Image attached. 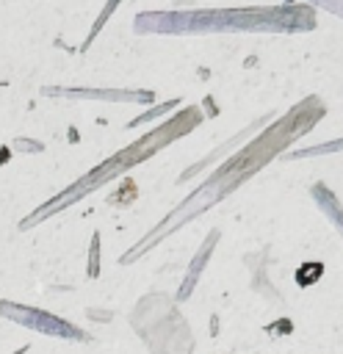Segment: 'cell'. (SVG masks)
Returning <instances> with one entry per match:
<instances>
[{"label": "cell", "mask_w": 343, "mask_h": 354, "mask_svg": "<svg viewBox=\"0 0 343 354\" xmlns=\"http://www.w3.org/2000/svg\"><path fill=\"white\" fill-rule=\"evenodd\" d=\"M191 127V119H188V113H183V116H177V119H172L169 124H163V127H158L155 133H147V136H141L136 144H130V147H124L122 152H116L113 158H108L105 163H100V166H94L91 171H86L80 180H75L69 188H64L61 194H55L53 199H47L44 205H39L33 213H28L17 227H19V232H28V230H33L36 224H41V221H47L50 216H55V213H61V210H66L69 205H75V202H80L86 194H91V191H97L100 185H105V183H111L113 177H119L122 171H127L133 163H138V160H144V158H149L155 149H160L166 141H172L174 136H183V130H188Z\"/></svg>", "instance_id": "obj_1"}, {"label": "cell", "mask_w": 343, "mask_h": 354, "mask_svg": "<svg viewBox=\"0 0 343 354\" xmlns=\"http://www.w3.org/2000/svg\"><path fill=\"white\" fill-rule=\"evenodd\" d=\"M89 279H94L100 274V232L91 235V249H89Z\"/></svg>", "instance_id": "obj_5"}, {"label": "cell", "mask_w": 343, "mask_h": 354, "mask_svg": "<svg viewBox=\"0 0 343 354\" xmlns=\"http://www.w3.org/2000/svg\"><path fill=\"white\" fill-rule=\"evenodd\" d=\"M213 241H216V232L207 238V243H205V252H199V257L194 260V266H191V271H188V277H185V282H183V288H180V293H177V299H180V301H183V299H188V293L194 290V285H196V274H199V268L205 266V260H207V252H210Z\"/></svg>", "instance_id": "obj_3"}, {"label": "cell", "mask_w": 343, "mask_h": 354, "mask_svg": "<svg viewBox=\"0 0 343 354\" xmlns=\"http://www.w3.org/2000/svg\"><path fill=\"white\" fill-rule=\"evenodd\" d=\"M119 3H122V0H108V3H105V8H102V11H100V17H97V22H94V28H91V33H89V39H86V44H83V47H80V50H86V47H89V44H91V39H94V36H97V33H100V30H102V25H105V22H108V17H111V14H113V8H116V6H119Z\"/></svg>", "instance_id": "obj_4"}, {"label": "cell", "mask_w": 343, "mask_h": 354, "mask_svg": "<svg viewBox=\"0 0 343 354\" xmlns=\"http://www.w3.org/2000/svg\"><path fill=\"white\" fill-rule=\"evenodd\" d=\"M0 318L17 324V326H25V329H33L39 335H47V337H58V340H75V343H91V335L80 326H75L72 321L61 318V315H53L47 310H39V307H30V304H19V301H11V299H3L0 301Z\"/></svg>", "instance_id": "obj_2"}, {"label": "cell", "mask_w": 343, "mask_h": 354, "mask_svg": "<svg viewBox=\"0 0 343 354\" xmlns=\"http://www.w3.org/2000/svg\"><path fill=\"white\" fill-rule=\"evenodd\" d=\"M28 348H30V346H19V348H17V351H11V354H28Z\"/></svg>", "instance_id": "obj_7"}, {"label": "cell", "mask_w": 343, "mask_h": 354, "mask_svg": "<svg viewBox=\"0 0 343 354\" xmlns=\"http://www.w3.org/2000/svg\"><path fill=\"white\" fill-rule=\"evenodd\" d=\"M14 152H41L44 147L39 141H30V138H14Z\"/></svg>", "instance_id": "obj_6"}]
</instances>
